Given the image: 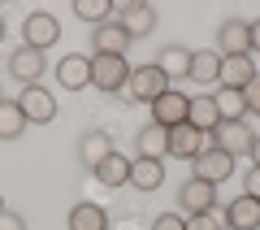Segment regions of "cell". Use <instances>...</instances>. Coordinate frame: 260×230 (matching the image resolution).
Masks as SVG:
<instances>
[{"label":"cell","mask_w":260,"mask_h":230,"mask_svg":"<svg viewBox=\"0 0 260 230\" xmlns=\"http://www.w3.org/2000/svg\"><path fill=\"white\" fill-rule=\"evenodd\" d=\"M186 230H221V221L213 213H204V217H186Z\"/></svg>","instance_id":"cell-31"},{"label":"cell","mask_w":260,"mask_h":230,"mask_svg":"<svg viewBox=\"0 0 260 230\" xmlns=\"http://www.w3.org/2000/svg\"><path fill=\"white\" fill-rule=\"evenodd\" d=\"M186 122H191L195 130H204V135H213V130L221 126V113H217V104H213V92H204V96H191Z\"/></svg>","instance_id":"cell-22"},{"label":"cell","mask_w":260,"mask_h":230,"mask_svg":"<svg viewBox=\"0 0 260 230\" xmlns=\"http://www.w3.org/2000/svg\"><path fill=\"white\" fill-rule=\"evenodd\" d=\"M56 83H61V92H83V87H91V56L83 52H70L56 61Z\"/></svg>","instance_id":"cell-8"},{"label":"cell","mask_w":260,"mask_h":230,"mask_svg":"<svg viewBox=\"0 0 260 230\" xmlns=\"http://www.w3.org/2000/svg\"><path fill=\"white\" fill-rule=\"evenodd\" d=\"M160 183H165V161L130 157V187H139V191H156Z\"/></svg>","instance_id":"cell-21"},{"label":"cell","mask_w":260,"mask_h":230,"mask_svg":"<svg viewBox=\"0 0 260 230\" xmlns=\"http://www.w3.org/2000/svg\"><path fill=\"white\" fill-rule=\"evenodd\" d=\"M156 70L165 74L169 83L186 78V74H191V48H182V44H165V48L156 52Z\"/></svg>","instance_id":"cell-18"},{"label":"cell","mask_w":260,"mask_h":230,"mask_svg":"<svg viewBox=\"0 0 260 230\" xmlns=\"http://www.w3.org/2000/svg\"><path fill=\"white\" fill-rule=\"evenodd\" d=\"M130 83V61L126 56H91V87L104 96H117L126 92Z\"/></svg>","instance_id":"cell-1"},{"label":"cell","mask_w":260,"mask_h":230,"mask_svg":"<svg viewBox=\"0 0 260 230\" xmlns=\"http://www.w3.org/2000/svg\"><path fill=\"white\" fill-rule=\"evenodd\" d=\"M70 230H109V209L95 200H78L70 209Z\"/></svg>","instance_id":"cell-20"},{"label":"cell","mask_w":260,"mask_h":230,"mask_svg":"<svg viewBox=\"0 0 260 230\" xmlns=\"http://www.w3.org/2000/svg\"><path fill=\"white\" fill-rule=\"evenodd\" d=\"M225 226L230 230H260V200L234 195V200L225 204Z\"/></svg>","instance_id":"cell-15"},{"label":"cell","mask_w":260,"mask_h":230,"mask_svg":"<svg viewBox=\"0 0 260 230\" xmlns=\"http://www.w3.org/2000/svg\"><path fill=\"white\" fill-rule=\"evenodd\" d=\"M243 195H251V200H260V169L251 165L247 174H243Z\"/></svg>","instance_id":"cell-30"},{"label":"cell","mask_w":260,"mask_h":230,"mask_svg":"<svg viewBox=\"0 0 260 230\" xmlns=\"http://www.w3.org/2000/svg\"><path fill=\"white\" fill-rule=\"evenodd\" d=\"M126 92L135 96L139 104H152L156 96L169 92V78L156 70V61H152V65H130V83H126Z\"/></svg>","instance_id":"cell-3"},{"label":"cell","mask_w":260,"mask_h":230,"mask_svg":"<svg viewBox=\"0 0 260 230\" xmlns=\"http://www.w3.org/2000/svg\"><path fill=\"white\" fill-rule=\"evenodd\" d=\"M191 165H195V178H204V183H213V187H221L225 178H234V157H230V152H221L217 143H208Z\"/></svg>","instance_id":"cell-4"},{"label":"cell","mask_w":260,"mask_h":230,"mask_svg":"<svg viewBox=\"0 0 260 230\" xmlns=\"http://www.w3.org/2000/svg\"><path fill=\"white\" fill-rule=\"evenodd\" d=\"M247 157H251V165L260 169V135H251V148H247Z\"/></svg>","instance_id":"cell-34"},{"label":"cell","mask_w":260,"mask_h":230,"mask_svg":"<svg viewBox=\"0 0 260 230\" xmlns=\"http://www.w3.org/2000/svg\"><path fill=\"white\" fill-rule=\"evenodd\" d=\"M130 35L121 31V22H104V26H91V56H126Z\"/></svg>","instance_id":"cell-11"},{"label":"cell","mask_w":260,"mask_h":230,"mask_svg":"<svg viewBox=\"0 0 260 230\" xmlns=\"http://www.w3.org/2000/svg\"><path fill=\"white\" fill-rule=\"evenodd\" d=\"M91 178H95V183H104V187H126V183H130V157L109 152V157L91 169Z\"/></svg>","instance_id":"cell-24"},{"label":"cell","mask_w":260,"mask_h":230,"mask_svg":"<svg viewBox=\"0 0 260 230\" xmlns=\"http://www.w3.org/2000/svg\"><path fill=\"white\" fill-rule=\"evenodd\" d=\"M30 122L22 118V104L18 100H0V139L9 143V139H22V130H26Z\"/></svg>","instance_id":"cell-26"},{"label":"cell","mask_w":260,"mask_h":230,"mask_svg":"<svg viewBox=\"0 0 260 230\" xmlns=\"http://www.w3.org/2000/svg\"><path fill=\"white\" fill-rule=\"evenodd\" d=\"M117 22H121V31H126L130 39H143V35L156 31V9L135 0V5H121V18H117Z\"/></svg>","instance_id":"cell-13"},{"label":"cell","mask_w":260,"mask_h":230,"mask_svg":"<svg viewBox=\"0 0 260 230\" xmlns=\"http://www.w3.org/2000/svg\"><path fill=\"white\" fill-rule=\"evenodd\" d=\"M217 52H221V56H251L247 22H243V18H225L221 26H217Z\"/></svg>","instance_id":"cell-12"},{"label":"cell","mask_w":260,"mask_h":230,"mask_svg":"<svg viewBox=\"0 0 260 230\" xmlns=\"http://www.w3.org/2000/svg\"><path fill=\"white\" fill-rule=\"evenodd\" d=\"M0 230H26V221H22V213L5 209V213H0Z\"/></svg>","instance_id":"cell-32"},{"label":"cell","mask_w":260,"mask_h":230,"mask_svg":"<svg viewBox=\"0 0 260 230\" xmlns=\"http://www.w3.org/2000/svg\"><path fill=\"white\" fill-rule=\"evenodd\" d=\"M213 104H217V113H221V122H247V100H243V92H234V87H217Z\"/></svg>","instance_id":"cell-25"},{"label":"cell","mask_w":260,"mask_h":230,"mask_svg":"<svg viewBox=\"0 0 260 230\" xmlns=\"http://www.w3.org/2000/svg\"><path fill=\"white\" fill-rule=\"evenodd\" d=\"M243 100H247V113H256L260 118V74L247 83V92H243Z\"/></svg>","instance_id":"cell-29"},{"label":"cell","mask_w":260,"mask_h":230,"mask_svg":"<svg viewBox=\"0 0 260 230\" xmlns=\"http://www.w3.org/2000/svg\"><path fill=\"white\" fill-rule=\"evenodd\" d=\"M247 44H251V52H260V18L247 22Z\"/></svg>","instance_id":"cell-33"},{"label":"cell","mask_w":260,"mask_h":230,"mask_svg":"<svg viewBox=\"0 0 260 230\" xmlns=\"http://www.w3.org/2000/svg\"><path fill=\"white\" fill-rule=\"evenodd\" d=\"M74 18L104 26V22H113V0H74Z\"/></svg>","instance_id":"cell-27"},{"label":"cell","mask_w":260,"mask_h":230,"mask_svg":"<svg viewBox=\"0 0 260 230\" xmlns=\"http://www.w3.org/2000/svg\"><path fill=\"white\" fill-rule=\"evenodd\" d=\"M0 213H5V195H0Z\"/></svg>","instance_id":"cell-36"},{"label":"cell","mask_w":260,"mask_h":230,"mask_svg":"<svg viewBox=\"0 0 260 230\" xmlns=\"http://www.w3.org/2000/svg\"><path fill=\"white\" fill-rule=\"evenodd\" d=\"M22 35H26V48H35V52H48V48L61 39V22H56L48 9H35L26 22H22Z\"/></svg>","instance_id":"cell-5"},{"label":"cell","mask_w":260,"mask_h":230,"mask_svg":"<svg viewBox=\"0 0 260 230\" xmlns=\"http://www.w3.org/2000/svg\"><path fill=\"white\" fill-rule=\"evenodd\" d=\"M152 230H186V217L182 213H160V217L152 221Z\"/></svg>","instance_id":"cell-28"},{"label":"cell","mask_w":260,"mask_h":230,"mask_svg":"<svg viewBox=\"0 0 260 230\" xmlns=\"http://www.w3.org/2000/svg\"><path fill=\"white\" fill-rule=\"evenodd\" d=\"M18 104H22V118H26V122H35V126H48V122L56 118V96L48 92L44 83H35V87H22Z\"/></svg>","instance_id":"cell-6"},{"label":"cell","mask_w":260,"mask_h":230,"mask_svg":"<svg viewBox=\"0 0 260 230\" xmlns=\"http://www.w3.org/2000/svg\"><path fill=\"white\" fill-rule=\"evenodd\" d=\"M186 109H191V96H182L178 87H169L165 96L152 100V122L165 126V130H174V126H182V122H186Z\"/></svg>","instance_id":"cell-9"},{"label":"cell","mask_w":260,"mask_h":230,"mask_svg":"<svg viewBox=\"0 0 260 230\" xmlns=\"http://www.w3.org/2000/svg\"><path fill=\"white\" fill-rule=\"evenodd\" d=\"M0 39H5V18H0Z\"/></svg>","instance_id":"cell-35"},{"label":"cell","mask_w":260,"mask_h":230,"mask_svg":"<svg viewBox=\"0 0 260 230\" xmlns=\"http://www.w3.org/2000/svg\"><path fill=\"white\" fill-rule=\"evenodd\" d=\"M178 209H182V217H204V213H213L217 209V187L191 174L178 187Z\"/></svg>","instance_id":"cell-2"},{"label":"cell","mask_w":260,"mask_h":230,"mask_svg":"<svg viewBox=\"0 0 260 230\" xmlns=\"http://www.w3.org/2000/svg\"><path fill=\"white\" fill-rule=\"evenodd\" d=\"M213 143L221 148V152H230L234 161L243 157L251 148V130H247V122H221V126L213 130Z\"/></svg>","instance_id":"cell-14"},{"label":"cell","mask_w":260,"mask_h":230,"mask_svg":"<svg viewBox=\"0 0 260 230\" xmlns=\"http://www.w3.org/2000/svg\"><path fill=\"white\" fill-rule=\"evenodd\" d=\"M251 78H256V61H251V56H221V78H217V87L247 92Z\"/></svg>","instance_id":"cell-16"},{"label":"cell","mask_w":260,"mask_h":230,"mask_svg":"<svg viewBox=\"0 0 260 230\" xmlns=\"http://www.w3.org/2000/svg\"><path fill=\"white\" fill-rule=\"evenodd\" d=\"M208 143H213V135H204V130H195L191 122H182V126L169 130V152H165V157H174V161H195Z\"/></svg>","instance_id":"cell-7"},{"label":"cell","mask_w":260,"mask_h":230,"mask_svg":"<svg viewBox=\"0 0 260 230\" xmlns=\"http://www.w3.org/2000/svg\"><path fill=\"white\" fill-rule=\"evenodd\" d=\"M0 100H5V92H0Z\"/></svg>","instance_id":"cell-37"},{"label":"cell","mask_w":260,"mask_h":230,"mask_svg":"<svg viewBox=\"0 0 260 230\" xmlns=\"http://www.w3.org/2000/svg\"><path fill=\"white\" fill-rule=\"evenodd\" d=\"M169 152V130L156 126V122H148V126L135 135V157H148V161H165Z\"/></svg>","instance_id":"cell-17"},{"label":"cell","mask_w":260,"mask_h":230,"mask_svg":"<svg viewBox=\"0 0 260 230\" xmlns=\"http://www.w3.org/2000/svg\"><path fill=\"white\" fill-rule=\"evenodd\" d=\"M9 74L18 78L22 87H35L39 78L48 74V56H44V52H35V48H26V44H22L18 52L9 56Z\"/></svg>","instance_id":"cell-10"},{"label":"cell","mask_w":260,"mask_h":230,"mask_svg":"<svg viewBox=\"0 0 260 230\" xmlns=\"http://www.w3.org/2000/svg\"><path fill=\"white\" fill-rule=\"evenodd\" d=\"M109 152H117V148H113V135H109V130H87V135L78 139V161H83L87 169H95L104 157H109Z\"/></svg>","instance_id":"cell-19"},{"label":"cell","mask_w":260,"mask_h":230,"mask_svg":"<svg viewBox=\"0 0 260 230\" xmlns=\"http://www.w3.org/2000/svg\"><path fill=\"white\" fill-rule=\"evenodd\" d=\"M186 78H195L200 87L217 83V78H221V52H217V48H200V52H191V74H186Z\"/></svg>","instance_id":"cell-23"}]
</instances>
